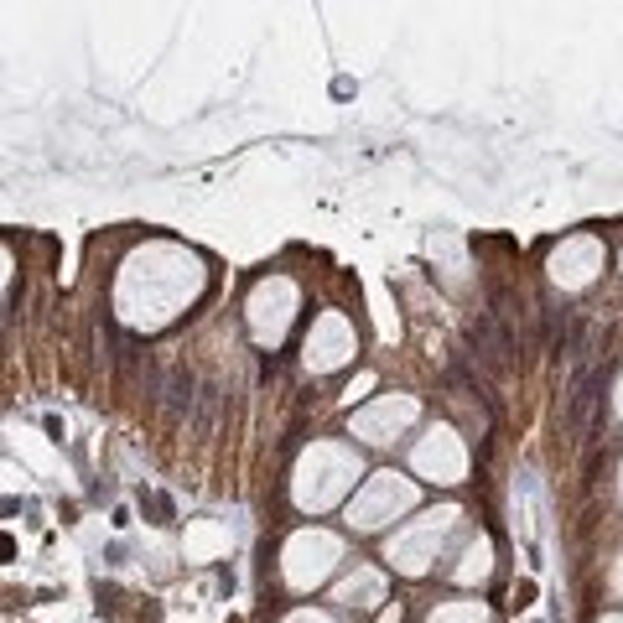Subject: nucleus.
Masks as SVG:
<instances>
[{"label":"nucleus","mask_w":623,"mask_h":623,"mask_svg":"<svg viewBox=\"0 0 623 623\" xmlns=\"http://www.w3.org/2000/svg\"><path fill=\"white\" fill-rule=\"evenodd\" d=\"M603 369H587L577 384H572V395H566V405H561V431L566 436H582V426H587V416H598L603 410Z\"/></svg>","instance_id":"obj_1"},{"label":"nucleus","mask_w":623,"mask_h":623,"mask_svg":"<svg viewBox=\"0 0 623 623\" xmlns=\"http://www.w3.org/2000/svg\"><path fill=\"white\" fill-rule=\"evenodd\" d=\"M214 405H218V384H203V395H197V431L214 426Z\"/></svg>","instance_id":"obj_4"},{"label":"nucleus","mask_w":623,"mask_h":623,"mask_svg":"<svg viewBox=\"0 0 623 623\" xmlns=\"http://www.w3.org/2000/svg\"><path fill=\"white\" fill-rule=\"evenodd\" d=\"M535 603V582H520V587H514V608H530Z\"/></svg>","instance_id":"obj_5"},{"label":"nucleus","mask_w":623,"mask_h":623,"mask_svg":"<svg viewBox=\"0 0 623 623\" xmlns=\"http://www.w3.org/2000/svg\"><path fill=\"white\" fill-rule=\"evenodd\" d=\"M140 509L151 514V525H177V504H171V494H140Z\"/></svg>","instance_id":"obj_3"},{"label":"nucleus","mask_w":623,"mask_h":623,"mask_svg":"<svg viewBox=\"0 0 623 623\" xmlns=\"http://www.w3.org/2000/svg\"><path fill=\"white\" fill-rule=\"evenodd\" d=\"M162 395H166V400H162V405H166V416H171V421H182V416L197 405V395H203V390H197L192 369H188V364H177V369L166 374V390H162Z\"/></svg>","instance_id":"obj_2"}]
</instances>
